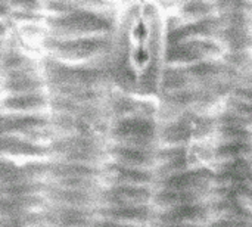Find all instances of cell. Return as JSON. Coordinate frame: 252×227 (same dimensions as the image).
Instances as JSON below:
<instances>
[{
    "label": "cell",
    "instance_id": "6da1fadb",
    "mask_svg": "<svg viewBox=\"0 0 252 227\" xmlns=\"http://www.w3.org/2000/svg\"><path fill=\"white\" fill-rule=\"evenodd\" d=\"M167 50L168 22L162 6L148 0L126 3L117 15L108 55L112 84L131 97L158 96Z\"/></svg>",
    "mask_w": 252,
    "mask_h": 227
}]
</instances>
